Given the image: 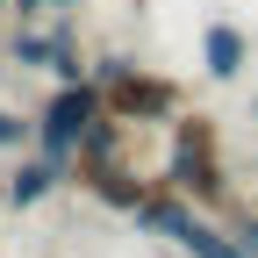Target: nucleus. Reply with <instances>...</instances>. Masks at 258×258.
Masks as SVG:
<instances>
[{
  "label": "nucleus",
  "instance_id": "obj_1",
  "mask_svg": "<svg viewBox=\"0 0 258 258\" xmlns=\"http://www.w3.org/2000/svg\"><path fill=\"white\" fill-rule=\"evenodd\" d=\"M165 179L172 194H186L194 208H230V165H222V129H215V115H201V108H186L172 129H165Z\"/></svg>",
  "mask_w": 258,
  "mask_h": 258
},
{
  "label": "nucleus",
  "instance_id": "obj_2",
  "mask_svg": "<svg viewBox=\"0 0 258 258\" xmlns=\"http://www.w3.org/2000/svg\"><path fill=\"white\" fill-rule=\"evenodd\" d=\"M86 79L108 93V115H115V122H129V129H172V122L186 115V93H179V79H165V72H144V64L129 57V50H101Z\"/></svg>",
  "mask_w": 258,
  "mask_h": 258
},
{
  "label": "nucleus",
  "instance_id": "obj_3",
  "mask_svg": "<svg viewBox=\"0 0 258 258\" xmlns=\"http://www.w3.org/2000/svg\"><path fill=\"white\" fill-rule=\"evenodd\" d=\"M108 115V93L93 79H72V86H50V101L36 108V151L43 158H72L79 137Z\"/></svg>",
  "mask_w": 258,
  "mask_h": 258
},
{
  "label": "nucleus",
  "instance_id": "obj_4",
  "mask_svg": "<svg viewBox=\"0 0 258 258\" xmlns=\"http://www.w3.org/2000/svg\"><path fill=\"white\" fill-rule=\"evenodd\" d=\"M57 186H72V158H43V151H29L22 165L8 172V208H43Z\"/></svg>",
  "mask_w": 258,
  "mask_h": 258
},
{
  "label": "nucleus",
  "instance_id": "obj_5",
  "mask_svg": "<svg viewBox=\"0 0 258 258\" xmlns=\"http://www.w3.org/2000/svg\"><path fill=\"white\" fill-rule=\"evenodd\" d=\"M72 186H86V194H93V201H101L108 215H137V208H144V194H151L158 179H144V172L122 158V165H108V172H86V179H72Z\"/></svg>",
  "mask_w": 258,
  "mask_h": 258
},
{
  "label": "nucleus",
  "instance_id": "obj_6",
  "mask_svg": "<svg viewBox=\"0 0 258 258\" xmlns=\"http://www.w3.org/2000/svg\"><path fill=\"white\" fill-rule=\"evenodd\" d=\"M129 137H137V129L129 122H115V115H101L79 137V151H72V179H86V172H108V165H122L129 158Z\"/></svg>",
  "mask_w": 258,
  "mask_h": 258
},
{
  "label": "nucleus",
  "instance_id": "obj_7",
  "mask_svg": "<svg viewBox=\"0 0 258 258\" xmlns=\"http://www.w3.org/2000/svg\"><path fill=\"white\" fill-rule=\"evenodd\" d=\"M201 72L208 79H244L251 72V36L237 22H208L201 29Z\"/></svg>",
  "mask_w": 258,
  "mask_h": 258
},
{
  "label": "nucleus",
  "instance_id": "obj_8",
  "mask_svg": "<svg viewBox=\"0 0 258 258\" xmlns=\"http://www.w3.org/2000/svg\"><path fill=\"white\" fill-rule=\"evenodd\" d=\"M0 151H36V115L0 101Z\"/></svg>",
  "mask_w": 258,
  "mask_h": 258
},
{
  "label": "nucleus",
  "instance_id": "obj_9",
  "mask_svg": "<svg viewBox=\"0 0 258 258\" xmlns=\"http://www.w3.org/2000/svg\"><path fill=\"white\" fill-rule=\"evenodd\" d=\"M86 0H15L8 22H50V15H79Z\"/></svg>",
  "mask_w": 258,
  "mask_h": 258
},
{
  "label": "nucleus",
  "instance_id": "obj_10",
  "mask_svg": "<svg viewBox=\"0 0 258 258\" xmlns=\"http://www.w3.org/2000/svg\"><path fill=\"white\" fill-rule=\"evenodd\" d=\"M230 230H237V244H244V258H258V215H237Z\"/></svg>",
  "mask_w": 258,
  "mask_h": 258
},
{
  "label": "nucleus",
  "instance_id": "obj_11",
  "mask_svg": "<svg viewBox=\"0 0 258 258\" xmlns=\"http://www.w3.org/2000/svg\"><path fill=\"white\" fill-rule=\"evenodd\" d=\"M0 215H8V179H0Z\"/></svg>",
  "mask_w": 258,
  "mask_h": 258
},
{
  "label": "nucleus",
  "instance_id": "obj_12",
  "mask_svg": "<svg viewBox=\"0 0 258 258\" xmlns=\"http://www.w3.org/2000/svg\"><path fill=\"white\" fill-rule=\"evenodd\" d=\"M8 8H15V0H0V15H8Z\"/></svg>",
  "mask_w": 258,
  "mask_h": 258
}]
</instances>
